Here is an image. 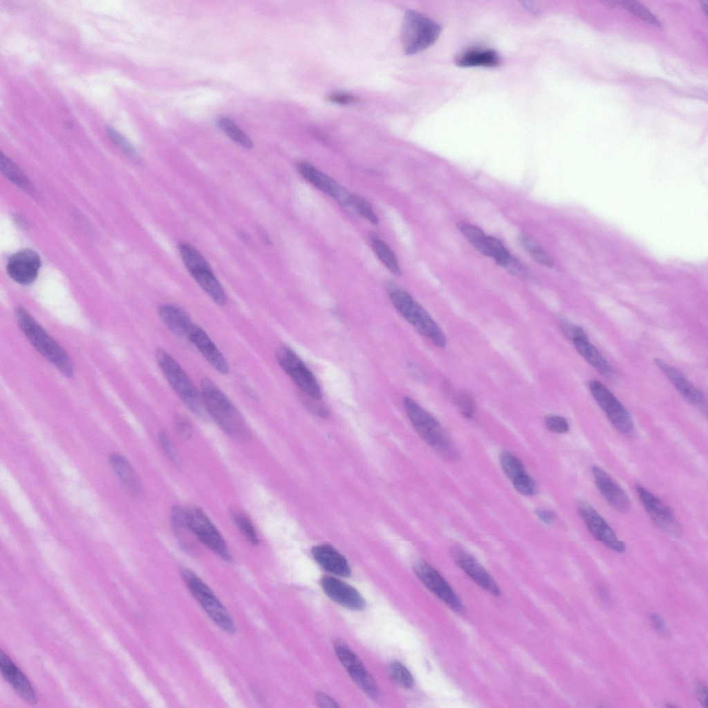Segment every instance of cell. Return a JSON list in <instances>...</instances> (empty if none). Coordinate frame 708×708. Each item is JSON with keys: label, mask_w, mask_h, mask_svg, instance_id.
<instances>
[{"label": "cell", "mask_w": 708, "mask_h": 708, "mask_svg": "<svg viewBox=\"0 0 708 708\" xmlns=\"http://www.w3.org/2000/svg\"><path fill=\"white\" fill-rule=\"evenodd\" d=\"M578 513L596 540L615 552L622 553L625 551V544L618 539L611 527L590 505L584 501L579 502Z\"/></svg>", "instance_id": "obj_13"}, {"label": "cell", "mask_w": 708, "mask_h": 708, "mask_svg": "<svg viewBox=\"0 0 708 708\" xmlns=\"http://www.w3.org/2000/svg\"><path fill=\"white\" fill-rule=\"evenodd\" d=\"M386 288L393 306L404 319L436 346L444 348L447 343L446 337L427 310L407 291L394 283H387Z\"/></svg>", "instance_id": "obj_2"}, {"label": "cell", "mask_w": 708, "mask_h": 708, "mask_svg": "<svg viewBox=\"0 0 708 708\" xmlns=\"http://www.w3.org/2000/svg\"><path fill=\"white\" fill-rule=\"evenodd\" d=\"M608 3L615 6H620L633 13L634 15L655 26L660 27L662 26L660 21L656 18V17L652 14L649 10L637 1L630 0L613 1H609Z\"/></svg>", "instance_id": "obj_33"}, {"label": "cell", "mask_w": 708, "mask_h": 708, "mask_svg": "<svg viewBox=\"0 0 708 708\" xmlns=\"http://www.w3.org/2000/svg\"><path fill=\"white\" fill-rule=\"evenodd\" d=\"M370 241L373 251L386 268L394 274H400L398 261L388 244L376 236H371Z\"/></svg>", "instance_id": "obj_29"}, {"label": "cell", "mask_w": 708, "mask_h": 708, "mask_svg": "<svg viewBox=\"0 0 708 708\" xmlns=\"http://www.w3.org/2000/svg\"><path fill=\"white\" fill-rule=\"evenodd\" d=\"M155 356L169 384L186 407L200 418L207 419L201 393L178 362L162 348L156 349Z\"/></svg>", "instance_id": "obj_4"}, {"label": "cell", "mask_w": 708, "mask_h": 708, "mask_svg": "<svg viewBox=\"0 0 708 708\" xmlns=\"http://www.w3.org/2000/svg\"><path fill=\"white\" fill-rule=\"evenodd\" d=\"M512 483L516 490L523 495L531 496L536 493V483L527 473L514 480Z\"/></svg>", "instance_id": "obj_40"}, {"label": "cell", "mask_w": 708, "mask_h": 708, "mask_svg": "<svg viewBox=\"0 0 708 708\" xmlns=\"http://www.w3.org/2000/svg\"><path fill=\"white\" fill-rule=\"evenodd\" d=\"M158 314L174 335L180 338L188 339L194 324L186 311L177 306L164 304L159 306Z\"/></svg>", "instance_id": "obj_24"}, {"label": "cell", "mask_w": 708, "mask_h": 708, "mask_svg": "<svg viewBox=\"0 0 708 708\" xmlns=\"http://www.w3.org/2000/svg\"><path fill=\"white\" fill-rule=\"evenodd\" d=\"M651 623L655 631L663 637H669L670 633L669 628L663 619L656 613H652L650 616Z\"/></svg>", "instance_id": "obj_47"}, {"label": "cell", "mask_w": 708, "mask_h": 708, "mask_svg": "<svg viewBox=\"0 0 708 708\" xmlns=\"http://www.w3.org/2000/svg\"><path fill=\"white\" fill-rule=\"evenodd\" d=\"M636 492L646 512L659 528L674 536L680 534V527L670 507L642 485H637Z\"/></svg>", "instance_id": "obj_15"}, {"label": "cell", "mask_w": 708, "mask_h": 708, "mask_svg": "<svg viewBox=\"0 0 708 708\" xmlns=\"http://www.w3.org/2000/svg\"><path fill=\"white\" fill-rule=\"evenodd\" d=\"M592 474L598 490L613 508L620 512H627L630 509L631 500L628 496L604 469L593 466Z\"/></svg>", "instance_id": "obj_18"}, {"label": "cell", "mask_w": 708, "mask_h": 708, "mask_svg": "<svg viewBox=\"0 0 708 708\" xmlns=\"http://www.w3.org/2000/svg\"><path fill=\"white\" fill-rule=\"evenodd\" d=\"M107 134L110 140L118 147L121 148L124 151L131 156H133L135 153L134 149L132 145L128 142V140L122 136L119 132L111 127H108L106 129Z\"/></svg>", "instance_id": "obj_43"}, {"label": "cell", "mask_w": 708, "mask_h": 708, "mask_svg": "<svg viewBox=\"0 0 708 708\" xmlns=\"http://www.w3.org/2000/svg\"><path fill=\"white\" fill-rule=\"evenodd\" d=\"M519 240L523 247L536 261L548 268L553 266L551 258L532 238L526 235H521Z\"/></svg>", "instance_id": "obj_35"}, {"label": "cell", "mask_w": 708, "mask_h": 708, "mask_svg": "<svg viewBox=\"0 0 708 708\" xmlns=\"http://www.w3.org/2000/svg\"><path fill=\"white\" fill-rule=\"evenodd\" d=\"M572 343L578 353L599 373L607 378L614 375V371L597 348L592 344L586 335L574 339Z\"/></svg>", "instance_id": "obj_27"}, {"label": "cell", "mask_w": 708, "mask_h": 708, "mask_svg": "<svg viewBox=\"0 0 708 708\" xmlns=\"http://www.w3.org/2000/svg\"><path fill=\"white\" fill-rule=\"evenodd\" d=\"M317 700L321 707H336L338 706L331 698L324 693H319L317 696Z\"/></svg>", "instance_id": "obj_49"}, {"label": "cell", "mask_w": 708, "mask_h": 708, "mask_svg": "<svg viewBox=\"0 0 708 708\" xmlns=\"http://www.w3.org/2000/svg\"><path fill=\"white\" fill-rule=\"evenodd\" d=\"M697 696L700 703L707 707V689L704 685H698L696 689Z\"/></svg>", "instance_id": "obj_50"}, {"label": "cell", "mask_w": 708, "mask_h": 708, "mask_svg": "<svg viewBox=\"0 0 708 708\" xmlns=\"http://www.w3.org/2000/svg\"><path fill=\"white\" fill-rule=\"evenodd\" d=\"M403 403L411 423L422 438L442 456L456 458L458 451L440 424L411 398L405 397Z\"/></svg>", "instance_id": "obj_5"}, {"label": "cell", "mask_w": 708, "mask_h": 708, "mask_svg": "<svg viewBox=\"0 0 708 708\" xmlns=\"http://www.w3.org/2000/svg\"><path fill=\"white\" fill-rule=\"evenodd\" d=\"M1 169L5 175L22 189L29 190L30 184L20 169L8 158L1 154Z\"/></svg>", "instance_id": "obj_34"}, {"label": "cell", "mask_w": 708, "mask_h": 708, "mask_svg": "<svg viewBox=\"0 0 708 708\" xmlns=\"http://www.w3.org/2000/svg\"><path fill=\"white\" fill-rule=\"evenodd\" d=\"M457 227L475 249L483 254H486L488 236L482 230L474 224L465 221L458 222Z\"/></svg>", "instance_id": "obj_30"}, {"label": "cell", "mask_w": 708, "mask_h": 708, "mask_svg": "<svg viewBox=\"0 0 708 708\" xmlns=\"http://www.w3.org/2000/svg\"><path fill=\"white\" fill-rule=\"evenodd\" d=\"M216 123L218 127L234 142L244 148H252V141L231 119L225 116L220 117Z\"/></svg>", "instance_id": "obj_31"}, {"label": "cell", "mask_w": 708, "mask_h": 708, "mask_svg": "<svg viewBox=\"0 0 708 708\" xmlns=\"http://www.w3.org/2000/svg\"><path fill=\"white\" fill-rule=\"evenodd\" d=\"M654 362L687 402L699 406L705 404L703 393L688 381L678 370L662 359L655 358Z\"/></svg>", "instance_id": "obj_23"}, {"label": "cell", "mask_w": 708, "mask_h": 708, "mask_svg": "<svg viewBox=\"0 0 708 708\" xmlns=\"http://www.w3.org/2000/svg\"><path fill=\"white\" fill-rule=\"evenodd\" d=\"M174 427L178 436L183 440H189L193 434V426L189 418L178 414L174 417Z\"/></svg>", "instance_id": "obj_39"}, {"label": "cell", "mask_w": 708, "mask_h": 708, "mask_svg": "<svg viewBox=\"0 0 708 708\" xmlns=\"http://www.w3.org/2000/svg\"><path fill=\"white\" fill-rule=\"evenodd\" d=\"M110 464L117 475L120 483L133 496H138L141 494V487L138 478L128 460L119 454H112L109 456Z\"/></svg>", "instance_id": "obj_26"}, {"label": "cell", "mask_w": 708, "mask_h": 708, "mask_svg": "<svg viewBox=\"0 0 708 708\" xmlns=\"http://www.w3.org/2000/svg\"><path fill=\"white\" fill-rule=\"evenodd\" d=\"M499 63V56L492 49H471L462 53L456 59V64L460 67H493Z\"/></svg>", "instance_id": "obj_28"}, {"label": "cell", "mask_w": 708, "mask_h": 708, "mask_svg": "<svg viewBox=\"0 0 708 708\" xmlns=\"http://www.w3.org/2000/svg\"><path fill=\"white\" fill-rule=\"evenodd\" d=\"M456 405L461 413L467 418L473 416L476 411V405L472 395L467 393H460L456 398Z\"/></svg>", "instance_id": "obj_41"}, {"label": "cell", "mask_w": 708, "mask_h": 708, "mask_svg": "<svg viewBox=\"0 0 708 708\" xmlns=\"http://www.w3.org/2000/svg\"><path fill=\"white\" fill-rule=\"evenodd\" d=\"M390 674L393 679L404 688H411L413 679L409 670L400 662L395 661L389 665Z\"/></svg>", "instance_id": "obj_37"}, {"label": "cell", "mask_w": 708, "mask_h": 708, "mask_svg": "<svg viewBox=\"0 0 708 708\" xmlns=\"http://www.w3.org/2000/svg\"><path fill=\"white\" fill-rule=\"evenodd\" d=\"M440 26L415 10H407L401 26V41L404 53L413 55L429 48L438 39Z\"/></svg>", "instance_id": "obj_6"}, {"label": "cell", "mask_w": 708, "mask_h": 708, "mask_svg": "<svg viewBox=\"0 0 708 708\" xmlns=\"http://www.w3.org/2000/svg\"><path fill=\"white\" fill-rule=\"evenodd\" d=\"M0 669L3 677L21 698L30 704L36 703L37 696L30 682L2 651L0 653Z\"/></svg>", "instance_id": "obj_22"}, {"label": "cell", "mask_w": 708, "mask_h": 708, "mask_svg": "<svg viewBox=\"0 0 708 708\" xmlns=\"http://www.w3.org/2000/svg\"><path fill=\"white\" fill-rule=\"evenodd\" d=\"M159 440L161 447L167 457L176 465H178L179 460L177 450L167 434L163 431L160 433Z\"/></svg>", "instance_id": "obj_44"}, {"label": "cell", "mask_w": 708, "mask_h": 708, "mask_svg": "<svg viewBox=\"0 0 708 708\" xmlns=\"http://www.w3.org/2000/svg\"><path fill=\"white\" fill-rule=\"evenodd\" d=\"M297 169L300 174L315 187L333 198L341 205L351 206L352 194L331 177L306 162H299Z\"/></svg>", "instance_id": "obj_16"}, {"label": "cell", "mask_w": 708, "mask_h": 708, "mask_svg": "<svg viewBox=\"0 0 708 708\" xmlns=\"http://www.w3.org/2000/svg\"><path fill=\"white\" fill-rule=\"evenodd\" d=\"M560 326L563 333L571 341L577 337L586 335L585 331L580 326L568 321H562Z\"/></svg>", "instance_id": "obj_45"}, {"label": "cell", "mask_w": 708, "mask_h": 708, "mask_svg": "<svg viewBox=\"0 0 708 708\" xmlns=\"http://www.w3.org/2000/svg\"><path fill=\"white\" fill-rule=\"evenodd\" d=\"M178 248L186 268L199 286L216 304H226L227 295L203 255L187 243H181Z\"/></svg>", "instance_id": "obj_7"}, {"label": "cell", "mask_w": 708, "mask_h": 708, "mask_svg": "<svg viewBox=\"0 0 708 708\" xmlns=\"http://www.w3.org/2000/svg\"><path fill=\"white\" fill-rule=\"evenodd\" d=\"M182 577L192 595L216 625L229 633H234L236 628L231 616L209 588L189 570L185 569Z\"/></svg>", "instance_id": "obj_8"}, {"label": "cell", "mask_w": 708, "mask_h": 708, "mask_svg": "<svg viewBox=\"0 0 708 708\" xmlns=\"http://www.w3.org/2000/svg\"><path fill=\"white\" fill-rule=\"evenodd\" d=\"M334 648L338 659L355 683L369 696L376 698L379 695L378 684L357 656L342 641L337 640Z\"/></svg>", "instance_id": "obj_12"}, {"label": "cell", "mask_w": 708, "mask_h": 708, "mask_svg": "<svg viewBox=\"0 0 708 708\" xmlns=\"http://www.w3.org/2000/svg\"><path fill=\"white\" fill-rule=\"evenodd\" d=\"M590 391L612 425L624 434L631 433L634 422L627 410L615 396L599 381L588 383Z\"/></svg>", "instance_id": "obj_10"}, {"label": "cell", "mask_w": 708, "mask_h": 708, "mask_svg": "<svg viewBox=\"0 0 708 708\" xmlns=\"http://www.w3.org/2000/svg\"><path fill=\"white\" fill-rule=\"evenodd\" d=\"M232 518L236 525L247 540L252 544L257 545L259 539L249 518L241 512H234Z\"/></svg>", "instance_id": "obj_36"}, {"label": "cell", "mask_w": 708, "mask_h": 708, "mask_svg": "<svg viewBox=\"0 0 708 708\" xmlns=\"http://www.w3.org/2000/svg\"><path fill=\"white\" fill-rule=\"evenodd\" d=\"M187 339L217 372L221 374H227L229 372V364L226 358L201 327L194 324Z\"/></svg>", "instance_id": "obj_19"}, {"label": "cell", "mask_w": 708, "mask_h": 708, "mask_svg": "<svg viewBox=\"0 0 708 708\" xmlns=\"http://www.w3.org/2000/svg\"><path fill=\"white\" fill-rule=\"evenodd\" d=\"M499 460L503 470L511 481L527 473L523 462L510 452H502Z\"/></svg>", "instance_id": "obj_32"}, {"label": "cell", "mask_w": 708, "mask_h": 708, "mask_svg": "<svg viewBox=\"0 0 708 708\" xmlns=\"http://www.w3.org/2000/svg\"><path fill=\"white\" fill-rule=\"evenodd\" d=\"M701 6H702V10L705 12V15H707V12H708V1H702L701 2Z\"/></svg>", "instance_id": "obj_51"}, {"label": "cell", "mask_w": 708, "mask_h": 708, "mask_svg": "<svg viewBox=\"0 0 708 708\" xmlns=\"http://www.w3.org/2000/svg\"><path fill=\"white\" fill-rule=\"evenodd\" d=\"M451 555L456 563L478 585L494 595L500 594L494 580L472 556L458 547L452 550Z\"/></svg>", "instance_id": "obj_20"}, {"label": "cell", "mask_w": 708, "mask_h": 708, "mask_svg": "<svg viewBox=\"0 0 708 708\" xmlns=\"http://www.w3.org/2000/svg\"><path fill=\"white\" fill-rule=\"evenodd\" d=\"M414 570L429 590L451 609L458 613L463 612V606L460 599L435 568L426 561L419 560L414 563Z\"/></svg>", "instance_id": "obj_14"}, {"label": "cell", "mask_w": 708, "mask_h": 708, "mask_svg": "<svg viewBox=\"0 0 708 708\" xmlns=\"http://www.w3.org/2000/svg\"><path fill=\"white\" fill-rule=\"evenodd\" d=\"M200 393L205 409L219 427L229 436L245 438L248 429L245 422L230 400L210 379L204 378L200 383Z\"/></svg>", "instance_id": "obj_1"}, {"label": "cell", "mask_w": 708, "mask_h": 708, "mask_svg": "<svg viewBox=\"0 0 708 708\" xmlns=\"http://www.w3.org/2000/svg\"><path fill=\"white\" fill-rule=\"evenodd\" d=\"M351 206H352L359 214L370 223L373 225H377L378 223V218L372 209L371 205L362 197L352 194Z\"/></svg>", "instance_id": "obj_38"}, {"label": "cell", "mask_w": 708, "mask_h": 708, "mask_svg": "<svg viewBox=\"0 0 708 708\" xmlns=\"http://www.w3.org/2000/svg\"><path fill=\"white\" fill-rule=\"evenodd\" d=\"M18 324L30 344L64 375L73 374V365L64 348L40 326L24 308L15 310Z\"/></svg>", "instance_id": "obj_3"}, {"label": "cell", "mask_w": 708, "mask_h": 708, "mask_svg": "<svg viewBox=\"0 0 708 708\" xmlns=\"http://www.w3.org/2000/svg\"><path fill=\"white\" fill-rule=\"evenodd\" d=\"M535 514L545 523H551L555 519L554 513L549 510L538 509L535 511Z\"/></svg>", "instance_id": "obj_48"}, {"label": "cell", "mask_w": 708, "mask_h": 708, "mask_svg": "<svg viewBox=\"0 0 708 708\" xmlns=\"http://www.w3.org/2000/svg\"><path fill=\"white\" fill-rule=\"evenodd\" d=\"M312 554L317 563L327 571L342 577L350 575L347 561L333 547L326 544L317 546L313 548Z\"/></svg>", "instance_id": "obj_25"}, {"label": "cell", "mask_w": 708, "mask_h": 708, "mask_svg": "<svg viewBox=\"0 0 708 708\" xmlns=\"http://www.w3.org/2000/svg\"><path fill=\"white\" fill-rule=\"evenodd\" d=\"M276 357L281 368L306 396L322 398V391L315 377L290 347L279 346L276 350Z\"/></svg>", "instance_id": "obj_9"}, {"label": "cell", "mask_w": 708, "mask_h": 708, "mask_svg": "<svg viewBox=\"0 0 708 708\" xmlns=\"http://www.w3.org/2000/svg\"><path fill=\"white\" fill-rule=\"evenodd\" d=\"M322 586L326 594L339 604L353 610L362 609L364 606V600L358 591L338 579L324 577Z\"/></svg>", "instance_id": "obj_21"}, {"label": "cell", "mask_w": 708, "mask_h": 708, "mask_svg": "<svg viewBox=\"0 0 708 708\" xmlns=\"http://www.w3.org/2000/svg\"><path fill=\"white\" fill-rule=\"evenodd\" d=\"M547 429L554 433L566 434L569 430V424L563 417L557 415H549L545 419Z\"/></svg>", "instance_id": "obj_42"}, {"label": "cell", "mask_w": 708, "mask_h": 708, "mask_svg": "<svg viewBox=\"0 0 708 708\" xmlns=\"http://www.w3.org/2000/svg\"><path fill=\"white\" fill-rule=\"evenodd\" d=\"M40 266L38 254L31 250H24L10 257L7 264V271L14 281L28 285L37 278Z\"/></svg>", "instance_id": "obj_17"}, {"label": "cell", "mask_w": 708, "mask_h": 708, "mask_svg": "<svg viewBox=\"0 0 708 708\" xmlns=\"http://www.w3.org/2000/svg\"><path fill=\"white\" fill-rule=\"evenodd\" d=\"M187 524L196 538L226 561L232 560L227 545L214 525L200 509L187 511Z\"/></svg>", "instance_id": "obj_11"}, {"label": "cell", "mask_w": 708, "mask_h": 708, "mask_svg": "<svg viewBox=\"0 0 708 708\" xmlns=\"http://www.w3.org/2000/svg\"><path fill=\"white\" fill-rule=\"evenodd\" d=\"M328 100L337 104H348L356 102L357 100V98L349 93L343 92H334L328 95Z\"/></svg>", "instance_id": "obj_46"}]
</instances>
